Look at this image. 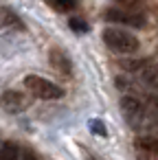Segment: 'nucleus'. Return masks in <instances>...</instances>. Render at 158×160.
Segmentation results:
<instances>
[{"mask_svg":"<svg viewBox=\"0 0 158 160\" xmlns=\"http://www.w3.org/2000/svg\"><path fill=\"white\" fill-rule=\"evenodd\" d=\"M103 42L110 51L114 53H123V55H130V53H136L140 48V42L136 35L127 33V31H121V29H105L103 33Z\"/></svg>","mask_w":158,"mask_h":160,"instance_id":"1","label":"nucleus"},{"mask_svg":"<svg viewBox=\"0 0 158 160\" xmlns=\"http://www.w3.org/2000/svg\"><path fill=\"white\" fill-rule=\"evenodd\" d=\"M24 86H27V90L33 97L44 99V101H55V99L64 97V90L57 83H53V81H48V79H44L40 75H27L24 77Z\"/></svg>","mask_w":158,"mask_h":160,"instance_id":"2","label":"nucleus"},{"mask_svg":"<svg viewBox=\"0 0 158 160\" xmlns=\"http://www.w3.org/2000/svg\"><path fill=\"white\" fill-rule=\"evenodd\" d=\"M121 110H123L125 118H127L132 125H140L143 118L147 116V108H145V103H143L140 99L132 97V94L121 97Z\"/></svg>","mask_w":158,"mask_h":160,"instance_id":"3","label":"nucleus"},{"mask_svg":"<svg viewBox=\"0 0 158 160\" xmlns=\"http://www.w3.org/2000/svg\"><path fill=\"white\" fill-rule=\"evenodd\" d=\"M0 108L9 114H18V112H24L29 108V97L24 92H18V90H7L3 97H0Z\"/></svg>","mask_w":158,"mask_h":160,"instance_id":"4","label":"nucleus"},{"mask_svg":"<svg viewBox=\"0 0 158 160\" xmlns=\"http://www.w3.org/2000/svg\"><path fill=\"white\" fill-rule=\"evenodd\" d=\"M105 18L119 24H130V27H145V16L136 11H125V9H108Z\"/></svg>","mask_w":158,"mask_h":160,"instance_id":"5","label":"nucleus"},{"mask_svg":"<svg viewBox=\"0 0 158 160\" xmlns=\"http://www.w3.org/2000/svg\"><path fill=\"white\" fill-rule=\"evenodd\" d=\"M48 62H51V66H53L59 75H73V62H70V57H68L62 48H51Z\"/></svg>","mask_w":158,"mask_h":160,"instance_id":"6","label":"nucleus"},{"mask_svg":"<svg viewBox=\"0 0 158 160\" xmlns=\"http://www.w3.org/2000/svg\"><path fill=\"white\" fill-rule=\"evenodd\" d=\"M0 27H3V29H16V31H24L27 29L22 18L16 11L7 9V7H0Z\"/></svg>","mask_w":158,"mask_h":160,"instance_id":"7","label":"nucleus"},{"mask_svg":"<svg viewBox=\"0 0 158 160\" xmlns=\"http://www.w3.org/2000/svg\"><path fill=\"white\" fill-rule=\"evenodd\" d=\"M134 147L138 149V153H154V156H158V138H154V136H140V138H136Z\"/></svg>","mask_w":158,"mask_h":160,"instance_id":"8","label":"nucleus"},{"mask_svg":"<svg viewBox=\"0 0 158 160\" xmlns=\"http://www.w3.org/2000/svg\"><path fill=\"white\" fill-rule=\"evenodd\" d=\"M20 156H22V153H20L18 142L7 140V142H3V145H0V160H18Z\"/></svg>","mask_w":158,"mask_h":160,"instance_id":"9","label":"nucleus"},{"mask_svg":"<svg viewBox=\"0 0 158 160\" xmlns=\"http://www.w3.org/2000/svg\"><path fill=\"white\" fill-rule=\"evenodd\" d=\"M140 79H143V83H145V86H149V88L158 90V66H147V68H143Z\"/></svg>","mask_w":158,"mask_h":160,"instance_id":"10","label":"nucleus"},{"mask_svg":"<svg viewBox=\"0 0 158 160\" xmlns=\"http://www.w3.org/2000/svg\"><path fill=\"white\" fill-rule=\"evenodd\" d=\"M46 2H48L53 9L62 11V13H68V11H73V9L77 7V0H46Z\"/></svg>","mask_w":158,"mask_h":160,"instance_id":"11","label":"nucleus"},{"mask_svg":"<svg viewBox=\"0 0 158 160\" xmlns=\"http://www.w3.org/2000/svg\"><path fill=\"white\" fill-rule=\"evenodd\" d=\"M68 27H70L75 33H88V22H84L81 18H70V20H68Z\"/></svg>","mask_w":158,"mask_h":160,"instance_id":"12","label":"nucleus"},{"mask_svg":"<svg viewBox=\"0 0 158 160\" xmlns=\"http://www.w3.org/2000/svg\"><path fill=\"white\" fill-rule=\"evenodd\" d=\"M90 129H92L94 134H99V136H108V129H105V125H103L101 121H97V118H92V121H90Z\"/></svg>","mask_w":158,"mask_h":160,"instance_id":"13","label":"nucleus"},{"mask_svg":"<svg viewBox=\"0 0 158 160\" xmlns=\"http://www.w3.org/2000/svg\"><path fill=\"white\" fill-rule=\"evenodd\" d=\"M114 2H119L121 7H127V9H134L140 5V0H114Z\"/></svg>","mask_w":158,"mask_h":160,"instance_id":"14","label":"nucleus"},{"mask_svg":"<svg viewBox=\"0 0 158 160\" xmlns=\"http://www.w3.org/2000/svg\"><path fill=\"white\" fill-rule=\"evenodd\" d=\"M20 160H38V156H35L33 151H22V156H20Z\"/></svg>","mask_w":158,"mask_h":160,"instance_id":"15","label":"nucleus"},{"mask_svg":"<svg viewBox=\"0 0 158 160\" xmlns=\"http://www.w3.org/2000/svg\"><path fill=\"white\" fill-rule=\"evenodd\" d=\"M138 160H158V156H154V153H138Z\"/></svg>","mask_w":158,"mask_h":160,"instance_id":"16","label":"nucleus"}]
</instances>
